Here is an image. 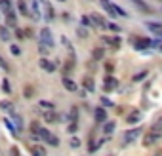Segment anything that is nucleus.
I'll use <instances>...</instances> for the list:
<instances>
[{"mask_svg": "<svg viewBox=\"0 0 162 156\" xmlns=\"http://www.w3.org/2000/svg\"><path fill=\"white\" fill-rule=\"evenodd\" d=\"M101 2V6H103V10L109 13V17H128V12L126 10H122L120 6H117L114 2H111V0H99Z\"/></svg>", "mask_w": 162, "mask_h": 156, "instance_id": "f257e3e1", "label": "nucleus"}, {"mask_svg": "<svg viewBox=\"0 0 162 156\" xmlns=\"http://www.w3.org/2000/svg\"><path fill=\"white\" fill-rule=\"evenodd\" d=\"M88 17H90V25H91V27H97V29H107V21H105L101 15L94 13V15H88Z\"/></svg>", "mask_w": 162, "mask_h": 156, "instance_id": "f03ea898", "label": "nucleus"}, {"mask_svg": "<svg viewBox=\"0 0 162 156\" xmlns=\"http://www.w3.org/2000/svg\"><path fill=\"white\" fill-rule=\"evenodd\" d=\"M40 44H46V46H54V36H52V31L50 29H42L40 31Z\"/></svg>", "mask_w": 162, "mask_h": 156, "instance_id": "7ed1b4c3", "label": "nucleus"}, {"mask_svg": "<svg viewBox=\"0 0 162 156\" xmlns=\"http://www.w3.org/2000/svg\"><path fill=\"white\" fill-rule=\"evenodd\" d=\"M33 131H34V135L38 139H44V141H48V137L52 135V133L46 129V128H40V126H33Z\"/></svg>", "mask_w": 162, "mask_h": 156, "instance_id": "20e7f679", "label": "nucleus"}, {"mask_svg": "<svg viewBox=\"0 0 162 156\" xmlns=\"http://www.w3.org/2000/svg\"><path fill=\"white\" fill-rule=\"evenodd\" d=\"M40 69L42 71H48V73H54L57 69V65L54 61H48V59H40Z\"/></svg>", "mask_w": 162, "mask_h": 156, "instance_id": "39448f33", "label": "nucleus"}, {"mask_svg": "<svg viewBox=\"0 0 162 156\" xmlns=\"http://www.w3.org/2000/svg\"><path fill=\"white\" fill-rule=\"evenodd\" d=\"M34 19H42V12H40V4H38V0H33V4H31V13Z\"/></svg>", "mask_w": 162, "mask_h": 156, "instance_id": "423d86ee", "label": "nucleus"}, {"mask_svg": "<svg viewBox=\"0 0 162 156\" xmlns=\"http://www.w3.org/2000/svg\"><path fill=\"white\" fill-rule=\"evenodd\" d=\"M151 44H153V40H149V38H137L135 50H147V48H151Z\"/></svg>", "mask_w": 162, "mask_h": 156, "instance_id": "0eeeda50", "label": "nucleus"}, {"mask_svg": "<svg viewBox=\"0 0 162 156\" xmlns=\"http://www.w3.org/2000/svg\"><path fill=\"white\" fill-rule=\"evenodd\" d=\"M139 118H141V113H139V108H133L132 113L126 116V122H128V124H135V122H139Z\"/></svg>", "mask_w": 162, "mask_h": 156, "instance_id": "6e6552de", "label": "nucleus"}, {"mask_svg": "<svg viewBox=\"0 0 162 156\" xmlns=\"http://www.w3.org/2000/svg\"><path fill=\"white\" fill-rule=\"evenodd\" d=\"M61 82H63V88H65V90H69V92H76L78 90V84L73 82L71 78H61Z\"/></svg>", "mask_w": 162, "mask_h": 156, "instance_id": "1a4fd4ad", "label": "nucleus"}, {"mask_svg": "<svg viewBox=\"0 0 162 156\" xmlns=\"http://www.w3.org/2000/svg\"><path fill=\"white\" fill-rule=\"evenodd\" d=\"M118 86V80L114 78V76H109L107 80H105V84H103V88H105V92H111V90H114V88Z\"/></svg>", "mask_w": 162, "mask_h": 156, "instance_id": "9d476101", "label": "nucleus"}, {"mask_svg": "<svg viewBox=\"0 0 162 156\" xmlns=\"http://www.w3.org/2000/svg\"><path fill=\"white\" fill-rule=\"evenodd\" d=\"M137 137H139V129H130V131L124 133V141H126V143H132V141H135Z\"/></svg>", "mask_w": 162, "mask_h": 156, "instance_id": "9b49d317", "label": "nucleus"}, {"mask_svg": "<svg viewBox=\"0 0 162 156\" xmlns=\"http://www.w3.org/2000/svg\"><path fill=\"white\" fill-rule=\"evenodd\" d=\"M94 116H96V122H99V124H101V122H105V120H107V113H105V108H101V107H99V108H96V110H94Z\"/></svg>", "mask_w": 162, "mask_h": 156, "instance_id": "f8f14e48", "label": "nucleus"}, {"mask_svg": "<svg viewBox=\"0 0 162 156\" xmlns=\"http://www.w3.org/2000/svg\"><path fill=\"white\" fill-rule=\"evenodd\" d=\"M158 139H160V135H156V133H154V131L151 129V131L147 133V135H145V141H143V143H145V145L149 147V145H153V143H156Z\"/></svg>", "mask_w": 162, "mask_h": 156, "instance_id": "ddd939ff", "label": "nucleus"}, {"mask_svg": "<svg viewBox=\"0 0 162 156\" xmlns=\"http://www.w3.org/2000/svg\"><path fill=\"white\" fill-rule=\"evenodd\" d=\"M103 40L109 44V46H112V48H120V44H122L120 38H117V36H105Z\"/></svg>", "mask_w": 162, "mask_h": 156, "instance_id": "4468645a", "label": "nucleus"}, {"mask_svg": "<svg viewBox=\"0 0 162 156\" xmlns=\"http://www.w3.org/2000/svg\"><path fill=\"white\" fill-rule=\"evenodd\" d=\"M44 120L48 122V124H54V122H57V120H59V116L54 113V110H48V113L44 114Z\"/></svg>", "mask_w": 162, "mask_h": 156, "instance_id": "2eb2a0df", "label": "nucleus"}, {"mask_svg": "<svg viewBox=\"0 0 162 156\" xmlns=\"http://www.w3.org/2000/svg\"><path fill=\"white\" fill-rule=\"evenodd\" d=\"M0 12L2 13H10L12 12V2L10 0H0Z\"/></svg>", "mask_w": 162, "mask_h": 156, "instance_id": "dca6fc26", "label": "nucleus"}, {"mask_svg": "<svg viewBox=\"0 0 162 156\" xmlns=\"http://www.w3.org/2000/svg\"><path fill=\"white\" fill-rule=\"evenodd\" d=\"M31 152H33V156H44V154H46L44 147H40V145H34V147H31Z\"/></svg>", "mask_w": 162, "mask_h": 156, "instance_id": "f3484780", "label": "nucleus"}, {"mask_svg": "<svg viewBox=\"0 0 162 156\" xmlns=\"http://www.w3.org/2000/svg\"><path fill=\"white\" fill-rule=\"evenodd\" d=\"M12 118H13V122H15V129H17V131H21V129H23V120H21V116L12 113Z\"/></svg>", "mask_w": 162, "mask_h": 156, "instance_id": "a211bd4d", "label": "nucleus"}, {"mask_svg": "<svg viewBox=\"0 0 162 156\" xmlns=\"http://www.w3.org/2000/svg\"><path fill=\"white\" fill-rule=\"evenodd\" d=\"M0 38H2L4 42H8V40L12 38V34H10V31H8V27H0Z\"/></svg>", "mask_w": 162, "mask_h": 156, "instance_id": "6ab92c4d", "label": "nucleus"}, {"mask_svg": "<svg viewBox=\"0 0 162 156\" xmlns=\"http://www.w3.org/2000/svg\"><path fill=\"white\" fill-rule=\"evenodd\" d=\"M132 2H133L137 8H139V10H143V12H151V8H149L145 2H143V0H132Z\"/></svg>", "mask_w": 162, "mask_h": 156, "instance_id": "aec40b11", "label": "nucleus"}, {"mask_svg": "<svg viewBox=\"0 0 162 156\" xmlns=\"http://www.w3.org/2000/svg\"><path fill=\"white\" fill-rule=\"evenodd\" d=\"M91 55H94V59H97V61L103 59V55H105V48H96Z\"/></svg>", "mask_w": 162, "mask_h": 156, "instance_id": "412c9836", "label": "nucleus"}, {"mask_svg": "<svg viewBox=\"0 0 162 156\" xmlns=\"http://www.w3.org/2000/svg\"><path fill=\"white\" fill-rule=\"evenodd\" d=\"M0 108H2V110H6V113H12L13 105H12V101H0Z\"/></svg>", "mask_w": 162, "mask_h": 156, "instance_id": "4be33fe9", "label": "nucleus"}, {"mask_svg": "<svg viewBox=\"0 0 162 156\" xmlns=\"http://www.w3.org/2000/svg\"><path fill=\"white\" fill-rule=\"evenodd\" d=\"M17 8H19L21 15H29V10H27V6H25V2H23V0H17Z\"/></svg>", "mask_w": 162, "mask_h": 156, "instance_id": "5701e85b", "label": "nucleus"}, {"mask_svg": "<svg viewBox=\"0 0 162 156\" xmlns=\"http://www.w3.org/2000/svg\"><path fill=\"white\" fill-rule=\"evenodd\" d=\"M69 118H71V122H76V118H78V108L76 107H73L69 110Z\"/></svg>", "mask_w": 162, "mask_h": 156, "instance_id": "b1692460", "label": "nucleus"}, {"mask_svg": "<svg viewBox=\"0 0 162 156\" xmlns=\"http://www.w3.org/2000/svg\"><path fill=\"white\" fill-rule=\"evenodd\" d=\"M153 131L156 133V135H160V137H162V118H158V122L154 124V128H153Z\"/></svg>", "mask_w": 162, "mask_h": 156, "instance_id": "393cba45", "label": "nucleus"}, {"mask_svg": "<svg viewBox=\"0 0 162 156\" xmlns=\"http://www.w3.org/2000/svg\"><path fill=\"white\" fill-rule=\"evenodd\" d=\"M149 74V71H141V73H137V74H133V82H141L145 76Z\"/></svg>", "mask_w": 162, "mask_h": 156, "instance_id": "a878e982", "label": "nucleus"}, {"mask_svg": "<svg viewBox=\"0 0 162 156\" xmlns=\"http://www.w3.org/2000/svg\"><path fill=\"white\" fill-rule=\"evenodd\" d=\"M84 88H86V90L88 92H94V82H91V78H84Z\"/></svg>", "mask_w": 162, "mask_h": 156, "instance_id": "bb28decb", "label": "nucleus"}, {"mask_svg": "<svg viewBox=\"0 0 162 156\" xmlns=\"http://www.w3.org/2000/svg\"><path fill=\"white\" fill-rule=\"evenodd\" d=\"M147 29H151V31H162V25H160V23H153V21H149V23H147Z\"/></svg>", "mask_w": 162, "mask_h": 156, "instance_id": "cd10ccee", "label": "nucleus"}, {"mask_svg": "<svg viewBox=\"0 0 162 156\" xmlns=\"http://www.w3.org/2000/svg\"><path fill=\"white\" fill-rule=\"evenodd\" d=\"M6 15H8V25H10V27H13V25H15V13H13V12H10V13H6Z\"/></svg>", "mask_w": 162, "mask_h": 156, "instance_id": "c85d7f7f", "label": "nucleus"}, {"mask_svg": "<svg viewBox=\"0 0 162 156\" xmlns=\"http://www.w3.org/2000/svg\"><path fill=\"white\" fill-rule=\"evenodd\" d=\"M46 15H48L46 19H54V8L50 4H46Z\"/></svg>", "mask_w": 162, "mask_h": 156, "instance_id": "c756f323", "label": "nucleus"}, {"mask_svg": "<svg viewBox=\"0 0 162 156\" xmlns=\"http://www.w3.org/2000/svg\"><path fill=\"white\" fill-rule=\"evenodd\" d=\"M103 141H105V139H101V141H97V143H91V145H90V152H94V150H97V148H99V147L103 145Z\"/></svg>", "mask_w": 162, "mask_h": 156, "instance_id": "7c9ffc66", "label": "nucleus"}, {"mask_svg": "<svg viewBox=\"0 0 162 156\" xmlns=\"http://www.w3.org/2000/svg\"><path fill=\"white\" fill-rule=\"evenodd\" d=\"M38 105H40V107H44V108H48V110H54V103H48V101H40Z\"/></svg>", "mask_w": 162, "mask_h": 156, "instance_id": "2f4dec72", "label": "nucleus"}, {"mask_svg": "<svg viewBox=\"0 0 162 156\" xmlns=\"http://www.w3.org/2000/svg\"><path fill=\"white\" fill-rule=\"evenodd\" d=\"M101 105L103 107H114V103L111 99H107V97H101Z\"/></svg>", "mask_w": 162, "mask_h": 156, "instance_id": "473e14b6", "label": "nucleus"}, {"mask_svg": "<svg viewBox=\"0 0 162 156\" xmlns=\"http://www.w3.org/2000/svg\"><path fill=\"white\" fill-rule=\"evenodd\" d=\"M48 143H50V145H54V147H57V145H59V141H57V137H55V135H50V137H48Z\"/></svg>", "mask_w": 162, "mask_h": 156, "instance_id": "72a5a7b5", "label": "nucleus"}, {"mask_svg": "<svg viewBox=\"0 0 162 156\" xmlns=\"http://www.w3.org/2000/svg\"><path fill=\"white\" fill-rule=\"evenodd\" d=\"M112 131H114V124H112V122H109V124L105 126V133H112Z\"/></svg>", "mask_w": 162, "mask_h": 156, "instance_id": "f704fd0d", "label": "nucleus"}, {"mask_svg": "<svg viewBox=\"0 0 162 156\" xmlns=\"http://www.w3.org/2000/svg\"><path fill=\"white\" fill-rule=\"evenodd\" d=\"M10 52H12L13 55H19V53H21V50H19V48L15 46V44H13V46H10Z\"/></svg>", "mask_w": 162, "mask_h": 156, "instance_id": "c9c22d12", "label": "nucleus"}, {"mask_svg": "<svg viewBox=\"0 0 162 156\" xmlns=\"http://www.w3.org/2000/svg\"><path fill=\"white\" fill-rule=\"evenodd\" d=\"M10 156H19V148L17 147H12L10 148Z\"/></svg>", "mask_w": 162, "mask_h": 156, "instance_id": "e433bc0d", "label": "nucleus"}, {"mask_svg": "<svg viewBox=\"0 0 162 156\" xmlns=\"http://www.w3.org/2000/svg\"><path fill=\"white\" fill-rule=\"evenodd\" d=\"M107 29H111V31H120V27H117V25H114V23H107Z\"/></svg>", "mask_w": 162, "mask_h": 156, "instance_id": "4c0bfd02", "label": "nucleus"}, {"mask_svg": "<svg viewBox=\"0 0 162 156\" xmlns=\"http://www.w3.org/2000/svg\"><path fill=\"white\" fill-rule=\"evenodd\" d=\"M40 52H42V53H48V52H50V46H46V44H40Z\"/></svg>", "mask_w": 162, "mask_h": 156, "instance_id": "58836bf2", "label": "nucleus"}, {"mask_svg": "<svg viewBox=\"0 0 162 156\" xmlns=\"http://www.w3.org/2000/svg\"><path fill=\"white\" fill-rule=\"evenodd\" d=\"M82 23H84V25H90V17H88V15H82Z\"/></svg>", "mask_w": 162, "mask_h": 156, "instance_id": "ea45409f", "label": "nucleus"}, {"mask_svg": "<svg viewBox=\"0 0 162 156\" xmlns=\"http://www.w3.org/2000/svg\"><path fill=\"white\" fill-rule=\"evenodd\" d=\"M69 131H76V122H71V126H69Z\"/></svg>", "mask_w": 162, "mask_h": 156, "instance_id": "a19ab883", "label": "nucleus"}, {"mask_svg": "<svg viewBox=\"0 0 162 156\" xmlns=\"http://www.w3.org/2000/svg\"><path fill=\"white\" fill-rule=\"evenodd\" d=\"M0 67H4V69H6V71H8V65H6V61H4V59H2V57H0Z\"/></svg>", "mask_w": 162, "mask_h": 156, "instance_id": "79ce46f5", "label": "nucleus"}, {"mask_svg": "<svg viewBox=\"0 0 162 156\" xmlns=\"http://www.w3.org/2000/svg\"><path fill=\"white\" fill-rule=\"evenodd\" d=\"M4 90H6V92H10V84H8V80H4Z\"/></svg>", "mask_w": 162, "mask_h": 156, "instance_id": "37998d69", "label": "nucleus"}, {"mask_svg": "<svg viewBox=\"0 0 162 156\" xmlns=\"http://www.w3.org/2000/svg\"><path fill=\"white\" fill-rule=\"evenodd\" d=\"M160 52H162V44H160Z\"/></svg>", "mask_w": 162, "mask_h": 156, "instance_id": "c03bdc74", "label": "nucleus"}, {"mask_svg": "<svg viewBox=\"0 0 162 156\" xmlns=\"http://www.w3.org/2000/svg\"><path fill=\"white\" fill-rule=\"evenodd\" d=\"M59 2H65V0H59Z\"/></svg>", "mask_w": 162, "mask_h": 156, "instance_id": "a18cd8bd", "label": "nucleus"}]
</instances>
